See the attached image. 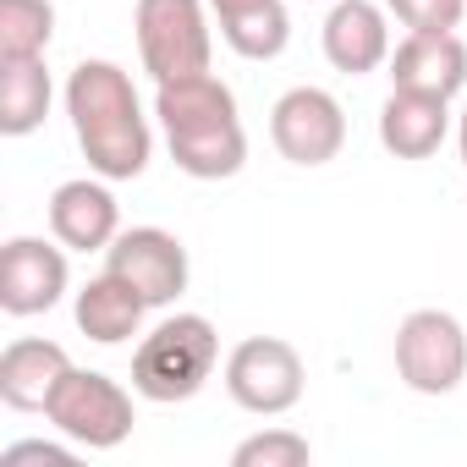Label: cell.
<instances>
[{
    "mask_svg": "<svg viewBox=\"0 0 467 467\" xmlns=\"http://www.w3.org/2000/svg\"><path fill=\"white\" fill-rule=\"evenodd\" d=\"M67 116L78 132V149L94 176L132 182L149 171V116L138 105L132 78L116 61H78L67 78Z\"/></svg>",
    "mask_w": 467,
    "mask_h": 467,
    "instance_id": "obj_1",
    "label": "cell"
},
{
    "mask_svg": "<svg viewBox=\"0 0 467 467\" xmlns=\"http://www.w3.org/2000/svg\"><path fill=\"white\" fill-rule=\"evenodd\" d=\"M154 116L165 127L171 160L192 182H225L248 160V132L237 116V94H231L214 72L171 78L154 88Z\"/></svg>",
    "mask_w": 467,
    "mask_h": 467,
    "instance_id": "obj_2",
    "label": "cell"
},
{
    "mask_svg": "<svg viewBox=\"0 0 467 467\" xmlns=\"http://www.w3.org/2000/svg\"><path fill=\"white\" fill-rule=\"evenodd\" d=\"M214 363H220L214 325L203 314H176V319H160L138 341V352H132V390L143 401H160V407L192 401L209 385Z\"/></svg>",
    "mask_w": 467,
    "mask_h": 467,
    "instance_id": "obj_3",
    "label": "cell"
},
{
    "mask_svg": "<svg viewBox=\"0 0 467 467\" xmlns=\"http://www.w3.org/2000/svg\"><path fill=\"white\" fill-rule=\"evenodd\" d=\"M45 418L83 451H116L132 434V396L99 368H67L45 401Z\"/></svg>",
    "mask_w": 467,
    "mask_h": 467,
    "instance_id": "obj_4",
    "label": "cell"
},
{
    "mask_svg": "<svg viewBox=\"0 0 467 467\" xmlns=\"http://www.w3.org/2000/svg\"><path fill=\"white\" fill-rule=\"evenodd\" d=\"M132 28H138V56H143V72H149L154 83L209 72L214 39H209L203 0H138Z\"/></svg>",
    "mask_w": 467,
    "mask_h": 467,
    "instance_id": "obj_5",
    "label": "cell"
},
{
    "mask_svg": "<svg viewBox=\"0 0 467 467\" xmlns=\"http://www.w3.org/2000/svg\"><path fill=\"white\" fill-rule=\"evenodd\" d=\"M303 385H308L303 352L292 341H281V336H248L225 358V390L243 412L281 418V412H292L303 401Z\"/></svg>",
    "mask_w": 467,
    "mask_h": 467,
    "instance_id": "obj_6",
    "label": "cell"
},
{
    "mask_svg": "<svg viewBox=\"0 0 467 467\" xmlns=\"http://www.w3.org/2000/svg\"><path fill=\"white\" fill-rule=\"evenodd\" d=\"M396 374L418 396H451L467 379V330L445 308H418L396 330Z\"/></svg>",
    "mask_w": 467,
    "mask_h": 467,
    "instance_id": "obj_7",
    "label": "cell"
},
{
    "mask_svg": "<svg viewBox=\"0 0 467 467\" xmlns=\"http://www.w3.org/2000/svg\"><path fill=\"white\" fill-rule=\"evenodd\" d=\"M105 270L121 275L149 308H165V303H176L187 292V248H182V237H171L160 225L121 231V237L105 248Z\"/></svg>",
    "mask_w": 467,
    "mask_h": 467,
    "instance_id": "obj_8",
    "label": "cell"
},
{
    "mask_svg": "<svg viewBox=\"0 0 467 467\" xmlns=\"http://www.w3.org/2000/svg\"><path fill=\"white\" fill-rule=\"evenodd\" d=\"M270 138L281 149V160L292 165H330L347 143V116L341 99L325 88H286L270 110Z\"/></svg>",
    "mask_w": 467,
    "mask_h": 467,
    "instance_id": "obj_9",
    "label": "cell"
},
{
    "mask_svg": "<svg viewBox=\"0 0 467 467\" xmlns=\"http://www.w3.org/2000/svg\"><path fill=\"white\" fill-rule=\"evenodd\" d=\"M67 297V254L45 237H12L0 248V308L12 319L50 314Z\"/></svg>",
    "mask_w": 467,
    "mask_h": 467,
    "instance_id": "obj_10",
    "label": "cell"
},
{
    "mask_svg": "<svg viewBox=\"0 0 467 467\" xmlns=\"http://www.w3.org/2000/svg\"><path fill=\"white\" fill-rule=\"evenodd\" d=\"M50 231H56V243L72 248V254H105L116 237H121V209L99 182H61L50 192Z\"/></svg>",
    "mask_w": 467,
    "mask_h": 467,
    "instance_id": "obj_11",
    "label": "cell"
},
{
    "mask_svg": "<svg viewBox=\"0 0 467 467\" xmlns=\"http://www.w3.org/2000/svg\"><path fill=\"white\" fill-rule=\"evenodd\" d=\"M390 88L451 99L467 88V45L456 34H407L390 50Z\"/></svg>",
    "mask_w": 467,
    "mask_h": 467,
    "instance_id": "obj_12",
    "label": "cell"
},
{
    "mask_svg": "<svg viewBox=\"0 0 467 467\" xmlns=\"http://www.w3.org/2000/svg\"><path fill=\"white\" fill-rule=\"evenodd\" d=\"M325 61L347 78H363L390 61V28L374 0H336L325 17Z\"/></svg>",
    "mask_w": 467,
    "mask_h": 467,
    "instance_id": "obj_13",
    "label": "cell"
},
{
    "mask_svg": "<svg viewBox=\"0 0 467 467\" xmlns=\"http://www.w3.org/2000/svg\"><path fill=\"white\" fill-rule=\"evenodd\" d=\"M67 368H72L67 347L23 336V341H12L6 352H0V401H6L12 412H45V401L56 396Z\"/></svg>",
    "mask_w": 467,
    "mask_h": 467,
    "instance_id": "obj_14",
    "label": "cell"
},
{
    "mask_svg": "<svg viewBox=\"0 0 467 467\" xmlns=\"http://www.w3.org/2000/svg\"><path fill=\"white\" fill-rule=\"evenodd\" d=\"M451 99L434 94H412V88H390V99L379 105V143L396 160H429L445 132H451Z\"/></svg>",
    "mask_w": 467,
    "mask_h": 467,
    "instance_id": "obj_15",
    "label": "cell"
},
{
    "mask_svg": "<svg viewBox=\"0 0 467 467\" xmlns=\"http://www.w3.org/2000/svg\"><path fill=\"white\" fill-rule=\"evenodd\" d=\"M143 314H149V303L121 281V275H94L83 292H78V330L88 336V341H99V347H121V341H132L138 336V325H143Z\"/></svg>",
    "mask_w": 467,
    "mask_h": 467,
    "instance_id": "obj_16",
    "label": "cell"
},
{
    "mask_svg": "<svg viewBox=\"0 0 467 467\" xmlns=\"http://www.w3.org/2000/svg\"><path fill=\"white\" fill-rule=\"evenodd\" d=\"M50 116V72L45 56L34 61H0V132L28 138Z\"/></svg>",
    "mask_w": 467,
    "mask_h": 467,
    "instance_id": "obj_17",
    "label": "cell"
},
{
    "mask_svg": "<svg viewBox=\"0 0 467 467\" xmlns=\"http://www.w3.org/2000/svg\"><path fill=\"white\" fill-rule=\"evenodd\" d=\"M56 39L50 0H0V61H34Z\"/></svg>",
    "mask_w": 467,
    "mask_h": 467,
    "instance_id": "obj_18",
    "label": "cell"
},
{
    "mask_svg": "<svg viewBox=\"0 0 467 467\" xmlns=\"http://www.w3.org/2000/svg\"><path fill=\"white\" fill-rule=\"evenodd\" d=\"M220 39L237 50L243 61H275L292 45V17H286V6L275 0V6H259V12H243V17L220 23Z\"/></svg>",
    "mask_w": 467,
    "mask_h": 467,
    "instance_id": "obj_19",
    "label": "cell"
},
{
    "mask_svg": "<svg viewBox=\"0 0 467 467\" xmlns=\"http://www.w3.org/2000/svg\"><path fill=\"white\" fill-rule=\"evenodd\" d=\"M314 445L297 429H265L231 451V467H308Z\"/></svg>",
    "mask_w": 467,
    "mask_h": 467,
    "instance_id": "obj_20",
    "label": "cell"
},
{
    "mask_svg": "<svg viewBox=\"0 0 467 467\" xmlns=\"http://www.w3.org/2000/svg\"><path fill=\"white\" fill-rule=\"evenodd\" d=\"M385 6L407 34H456L467 17V0H385Z\"/></svg>",
    "mask_w": 467,
    "mask_h": 467,
    "instance_id": "obj_21",
    "label": "cell"
},
{
    "mask_svg": "<svg viewBox=\"0 0 467 467\" xmlns=\"http://www.w3.org/2000/svg\"><path fill=\"white\" fill-rule=\"evenodd\" d=\"M0 462L17 467V462H50V467H72V451L67 445H50V440H17L0 451Z\"/></svg>",
    "mask_w": 467,
    "mask_h": 467,
    "instance_id": "obj_22",
    "label": "cell"
},
{
    "mask_svg": "<svg viewBox=\"0 0 467 467\" xmlns=\"http://www.w3.org/2000/svg\"><path fill=\"white\" fill-rule=\"evenodd\" d=\"M259 6H275V0H209V12H214L220 23H231V17H243V12H259Z\"/></svg>",
    "mask_w": 467,
    "mask_h": 467,
    "instance_id": "obj_23",
    "label": "cell"
},
{
    "mask_svg": "<svg viewBox=\"0 0 467 467\" xmlns=\"http://www.w3.org/2000/svg\"><path fill=\"white\" fill-rule=\"evenodd\" d=\"M456 149H462V165H467V110H462V127H456Z\"/></svg>",
    "mask_w": 467,
    "mask_h": 467,
    "instance_id": "obj_24",
    "label": "cell"
}]
</instances>
